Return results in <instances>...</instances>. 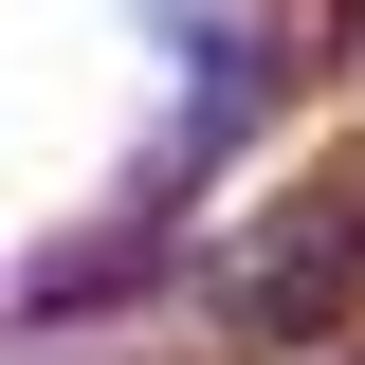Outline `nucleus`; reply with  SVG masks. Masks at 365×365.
Listing matches in <instances>:
<instances>
[{
  "mask_svg": "<svg viewBox=\"0 0 365 365\" xmlns=\"http://www.w3.org/2000/svg\"><path fill=\"white\" fill-rule=\"evenodd\" d=\"M365 292V182H311V201H274V237L237 256V329H329Z\"/></svg>",
  "mask_w": 365,
  "mask_h": 365,
  "instance_id": "obj_1",
  "label": "nucleus"
}]
</instances>
